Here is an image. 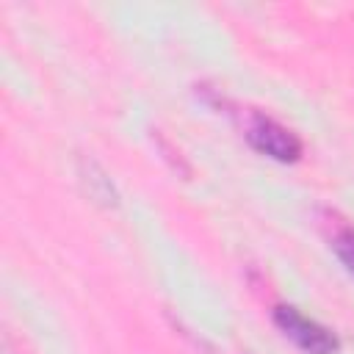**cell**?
Returning a JSON list of instances; mask_svg holds the SVG:
<instances>
[{
	"mask_svg": "<svg viewBox=\"0 0 354 354\" xmlns=\"http://www.w3.org/2000/svg\"><path fill=\"white\" fill-rule=\"evenodd\" d=\"M274 321L307 354H335L337 346H340L337 337L326 326H321L318 321H310L296 307H277L274 310Z\"/></svg>",
	"mask_w": 354,
	"mask_h": 354,
	"instance_id": "obj_1",
	"label": "cell"
},
{
	"mask_svg": "<svg viewBox=\"0 0 354 354\" xmlns=\"http://www.w3.org/2000/svg\"><path fill=\"white\" fill-rule=\"evenodd\" d=\"M246 138L257 152L282 163H290L301 155V141L296 138V133H290L288 127H282L268 116H254L246 127Z\"/></svg>",
	"mask_w": 354,
	"mask_h": 354,
	"instance_id": "obj_2",
	"label": "cell"
},
{
	"mask_svg": "<svg viewBox=\"0 0 354 354\" xmlns=\"http://www.w3.org/2000/svg\"><path fill=\"white\" fill-rule=\"evenodd\" d=\"M332 249H335V254L340 257V263L354 274V230H351V227H343V230L335 232Z\"/></svg>",
	"mask_w": 354,
	"mask_h": 354,
	"instance_id": "obj_3",
	"label": "cell"
}]
</instances>
